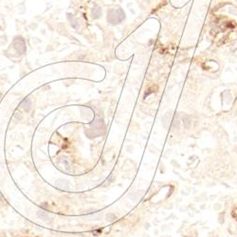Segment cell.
Masks as SVG:
<instances>
[{
    "label": "cell",
    "instance_id": "cell-5",
    "mask_svg": "<svg viewBox=\"0 0 237 237\" xmlns=\"http://www.w3.org/2000/svg\"><path fill=\"white\" fill-rule=\"evenodd\" d=\"M38 216L40 217V218H42L43 220H47V219H49V215H47V213L46 212H45L44 211H38Z\"/></svg>",
    "mask_w": 237,
    "mask_h": 237
},
{
    "label": "cell",
    "instance_id": "cell-2",
    "mask_svg": "<svg viewBox=\"0 0 237 237\" xmlns=\"http://www.w3.org/2000/svg\"><path fill=\"white\" fill-rule=\"evenodd\" d=\"M14 42L17 43V45H18V46H15L16 50H18V52L20 53V54H23V53L26 51V44H25L24 39L21 37H15Z\"/></svg>",
    "mask_w": 237,
    "mask_h": 237
},
{
    "label": "cell",
    "instance_id": "cell-4",
    "mask_svg": "<svg viewBox=\"0 0 237 237\" xmlns=\"http://www.w3.org/2000/svg\"><path fill=\"white\" fill-rule=\"evenodd\" d=\"M91 16L93 19H98L102 16V9L98 6H95L91 10Z\"/></svg>",
    "mask_w": 237,
    "mask_h": 237
},
{
    "label": "cell",
    "instance_id": "cell-3",
    "mask_svg": "<svg viewBox=\"0 0 237 237\" xmlns=\"http://www.w3.org/2000/svg\"><path fill=\"white\" fill-rule=\"evenodd\" d=\"M20 106L24 109V111H25V112H28L32 107V103L31 99H28V98L24 99L21 102V104H20Z\"/></svg>",
    "mask_w": 237,
    "mask_h": 237
},
{
    "label": "cell",
    "instance_id": "cell-1",
    "mask_svg": "<svg viewBox=\"0 0 237 237\" xmlns=\"http://www.w3.org/2000/svg\"><path fill=\"white\" fill-rule=\"evenodd\" d=\"M125 18V14L121 9H110L107 11V21L112 25H118Z\"/></svg>",
    "mask_w": 237,
    "mask_h": 237
}]
</instances>
